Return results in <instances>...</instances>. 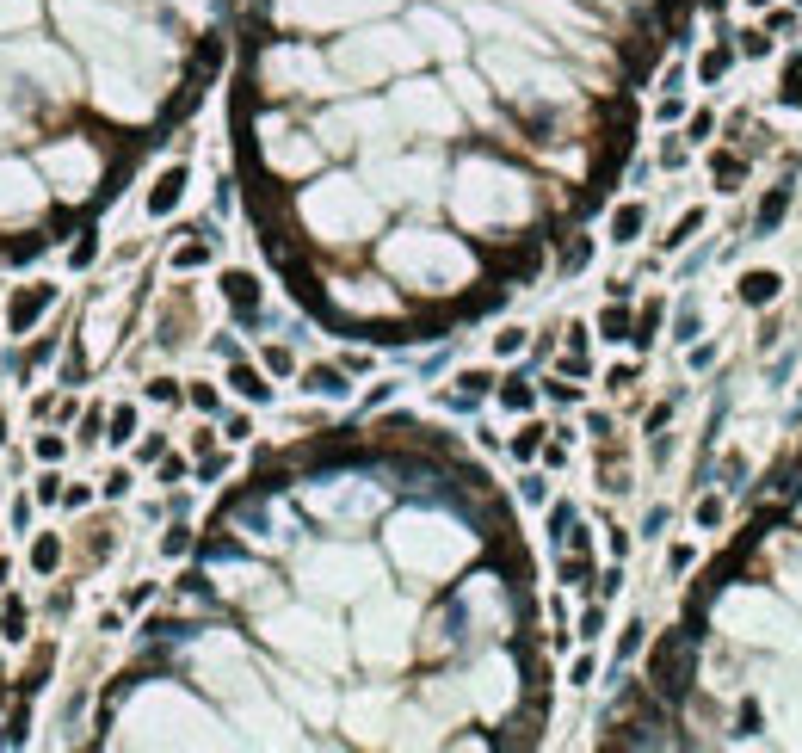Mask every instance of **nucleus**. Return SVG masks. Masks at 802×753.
I'll use <instances>...</instances> for the list:
<instances>
[{"mask_svg":"<svg viewBox=\"0 0 802 753\" xmlns=\"http://www.w3.org/2000/svg\"><path fill=\"white\" fill-rule=\"evenodd\" d=\"M31 568H38V575H56L62 568V537L56 531H44L38 544H31Z\"/></svg>","mask_w":802,"mask_h":753,"instance_id":"10","label":"nucleus"},{"mask_svg":"<svg viewBox=\"0 0 802 753\" xmlns=\"http://www.w3.org/2000/svg\"><path fill=\"white\" fill-rule=\"evenodd\" d=\"M290 365H297V358H290L284 346H266V371H278V377H290Z\"/></svg>","mask_w":802,"mask_h":753,"instance_id":"30","label":"nucleus"},{"mask_svg":"<svg viewBox=\"0 0 802 753\" xmlns=\"http://www.w3.org/2000/svg\"><path fill=\"white\" fill-rule=\"evenodd\" d=\"M303 389H309V396H334V402H340V396H346V371H340V365H309V371H303Z\"/></svg>","mask_w":802,"mask_h":753,"instance_id":"7","label":"nucleus"},{"mask_svg":"<svg viewBox=\"0 0 802 753\" xmlns=\"http://www.w3.org/2000/svg\"><path fill=\"white\" fill-rule=\"evenodd\" d=\"M525 500H531V507H543V500H550V482H543V476H525V488H519Z\"/></svg>","mask_w":802,"mask_h":753,"instance_id":"31","label":"nucleus"},{"mask_svg":"<svg viewBox=\"0 0 802 753\" xmlns=\"http://www.w3.org/2000/svg\"><path fill=\"white\" fill-rule=\"evenodd\" d=\"M0 451H7V414H0Z\"/></svg>","mask_w":802,"mask_h":753,"instance_id":"33","label":"nucleus"},{"mask_svg":"<svg viewBox=\"0 0 802 753\" xmlns=\"http://www.w3.org/2000/svg\"><path fill=\"white\" fill-rule=\"evenodd\" d=\"M93 260H99V235H93V229H81V241L68 247V266H75V272H87Z\"/></svg>","mask_w":802,"mask_h":753,"instance_id":"15","label":"nucleus"},{"mask_svg":"<svg viewBox=\"0 0 802 753\" xmlns=\"http://www.w3.org/2000/svg\"><path fill=\"white\" fill-rule=\"evenodd\" d=\"M772 284H778L772 272H753V278H747V291H741V297H747V303H759V297H772Z\"/></svg>","mask_w":802,"mask_h":753,"instance_id":"24","label":"nucleus"},{"mask_svg":"<svg viewBox=\"0 0 802 753\" xmlns=\"http://www.w3.org/2000/svg\"><path fill=\"white\" fill-rule=\"evenodd\" d=\"M223 297L241 315H253V309H260V284H253V272H223Z\"/></svg>","mask_w":802,"mask_h":753,"instance_id":"8","label":"nucleus"},{"mask_svg":"<svg viewBox=\"0 0 802 753\" xmlns=\"http://www.w3.org/2000/svg\"><path fill=\"white\" fill-rule=\"evenodd\" d=\"M130 482H136V476L124 470V463H118V470H105V476H99V500H124V494H130Z\"/></svg>","mask_w":802,"mask_h":753,"instance_id":"17","label":"nucleus"},{"mask_svg":"<svg viewBox=\"0 0 802 753\" xmlns=\"http://www.w3.org/2000/svg\"><path fill=\"white\" fill-rule=\"evenodd\" d=\"M223 433H229V445H247V439H253V420H247V414H229Z\"/></svg>","mask_w":802,"mask_h":753,"instance_id":"27","label":"nucleus"},{"mask_svg":"<svg viewBox=\"0 0 802 753\" xmlns=\"http://www.w3.org/2000/svg\"><path fill=\"white\" fill-rule=\"evenodd\" d=\"M229 383L241 389L247 402H272V383H266L260 371H253V365H241V358H235V365H229Z\"/></svg>","mask_w":802,"mask_h":753,"instance_id":"9","label":"nucleus"},{"mask_svg":"<svg viewBox=\"0 0 802 753\" xmlns=\"http://www.w3.org/2000/svg\"><path fill=\"white\" fill-rule=\"evenodd\" d=\"M537 445H543V426H537V420H531V426H525V433H519V439H513V451H519V457H531V451H537Z\"/></svg>","mask_w":802,"mask_h":753,"instance_id":"28","label":"nucleus"},{"mask_svg":"<svg viewBox=\"0 0 802 753\" xmlns=\"http://www.w3.org/2000/svg\"><path fill=\"white\" fill-rule=\"evenodd\" d=\"M186 402H192L198 414H216V408H223V402H216V389H210V383H192V389H186Z\"/></svg>","mask_w":802,"mask_h":753,"instance_id":"21","label":"nucleus"},{"mask_svg":"<svg viewBox=\"0 0 802 753\" xmlns=\"http://www.w3.org/2000/svg\"><path fill=\"white\" fill-rule=\"evenodd\" d=\"M31 507H38V500H31V494H13V531H31Z\"/></svg>","mask_w":802,"mask_h":753,"instance_id":"23","label":"nucleus"},{"mask_svg":"<svg viewBox=\"0 0 802 753\" xmlns=\"http://www.w3.org/2000/svg\"><path fill=\"white\" fill-rule=\"evenodd\" d=\"M56 297H62L56 284H31V291H19V297L7 303V328H13V334H31V328H38V315H44Z\"/></svg>","mask_w":802,"mask_h":753,"instance_id":"4","label":"nucleus"},{"mask_svg":"<svg viewBox=\"0 0 802 753\" xmlns=\"http://www.w3.org/2000/svg\"><path fill=\"white\" fill-rule=\"evenodd\" d=\"M31 500H38V507H62V476H56V470H44L38 482H31Z\"/></svg>","mask_w":802,"mask_h":753,"instance_id":"16","label":"nucleus"},{"mask_svg":"<svg viewBox=\"0 0 802 753\" xmlns=\"http://www.w3.org/2000/svg\"><path fill=\"white\" fill-rule=\"evenodd\" d=\"M179 476H186V463H179V457H155V482H179Z\"/></svg>","mask_w":802,"mask_h":753,"instance_id":"29","label":"nucleus"},{"mask_svg":"<svg viewBox=\"0 0 802 753\" xmlns=\"http://www.w3.org/2000/svg\"><path fill=\"white\" fill-rule=\"evenodd\" d=\"M31 636V605L19 593H0V642L7 649H19V642Z\"/></svg>","mask_w":802,"mask_h":753,"instance_id":"5","label":"nucleus"},{"mask_svg":"<svg viewBox=\"0 0 802 753\" xmlns=\"http://www.w3.org/2000/svg\"><path fill=\"white\" fill-rule=\"evenodd\" d=\"M149 599H155V581H136V587H130V599H124V605H149Z\"/></svg>","mask_w":802,"mask_h":753,"instance_id":"32","label":"nucleus"},{"mask_svg":"<svg viewBox=\"0 0 802 753\" xmlns=\"http://www.w3.org/2000/svg\"><path fill=\"white\" fill-rule=\"evenodd\" d=\"M679 31L685 0H247L235 155L272 272L377 346L574 272Z\"/></svg>","mask_w":802,"mask_h":753,"instance_id":"1","label":"nucleus"},{"mask_svg":"<svg viewBox=\"0 0 802 753\" xmlns=\"http://www.w3.org/2000/svg\"><path fill=\"white\" fill-rule=\"evenodd\" d=\"M636 229H642V210L630 204V210H617V235L611 241H636Z\"/></svg>","mask_w":802,"mask_h":753,"instance_id":"22","label":"nucleus"},{"mask_svg":"<svg viewBox=\"0 0 802 753\" xmlns=\"http://www.w3.org/2000/svg\"><path fill=\"white\" fill-rule=\"evenodd\" d=\"M105 439H112V445H130V439H136V408H130V402L105 414Z\"/></svg>","mask_w":802,"mask_h":753,"instance_id":"11","label":"nucleus"},{"mask_svg":"<svg viewBox=\"0 0 802 753\" xmlns=\"http://www.w3.org/2000/svg\"><path fill=\"white\" fill-rule=\"evenodd\" d=\"M161 556H192V531H186V525L161 531Z\"/></svg>","mask_w":802,"mask_h":753,"instance_id":"19","label":"nucleus"},{"mask_svg":"<svg viewBox=\"0 0 802 753\" xmlns=\"http://www.w3.org/2000/svg\"><path fill=\"white\" fill-rule=\"evenodd\" d=\"M500 402L519 408V414H531V408H537V389H531L525 377H513V383H500Z\"/></svg>","mask_w":802,"mask_h":753,"instance_id":"12","label":"nucleus"},{"mask_svg":"<svg viewBox=\"0 0 802 753\" xmlns=\"http://www.w3.org/2000/svg\"><path fill=\"white\" fill-rule=\"evenodd\" d=\"M611 747L802 753V451L691 581Z\"/></svg>","mask_w":802,"mask_h":753,"instance_id":"3","label":"nucleus"},{"mask_svg":"<svg viewBox=\"0 0 802 753\" xmlns=\"http://www.w3.org/2000/svg\"><path fill=\"white\" fill-rule=\"evenodd\" d=\"M179 198H186V161H173V167L155 179V186H149V217H167Z\"/></svg>","mask_w":802,"mask_h":753,"instance_id":"6","label":"nucleus"},{"mask_svg":"<svg viewBox=\"0 0 802 753\" xmlns=\"http://www.w3.org/2000/svg\"><path fill=\"white\" fill-rule=\"evenodd\" d=\"M25 729H31V710H25V704H13V710H7V723H0V747H19V741H25Z\"/></svg>","mask_w":802,"mask_h":753,"instance_id":"13","label":"nucleus"},{"mask_svg":"<svg viewBox=\"0 0 802 753\" xmlns=\"http://www.w3.org/2000/svg\"><path fill=\"white\" fill-rule=\"evenodd\" d=\"M599 328H605V340H630V309H624V303L605 309V315H599Z\"/></svg>","mask_w":802,"mask_h":753,"instance_id":"18","label":"nucleus"},{"mask_svg":"<svg viewBox=\"0 0 802 753\" xmlns=\"http://www.w3.org/2000/svg\"><path fill=\"white\" fill-rule=\"evenodd\" d=\"M142 396H149V402H167V408H173V402H179V383H167V377H155L149 389H142Z\"/></svg>","mask_w":802,"mask_h":753,"instance_id":"25","label":"nucleus"},{"mask_svg":"<svg viewBox=\"0 0 802 753\" xmlns=\"http://www.w3.org/2000/svg\"><path fill=\"white\" fill-rule=\"evenodd\" d=\"M93 500H99V488H87V482H75V488H62V507H68V513H87Z\"/></svg>","mask_w":802,"mask_h":753,"instance_id":"20","label":"nucleus"},{"mask_svg":"<svg viewBox=\"0 0 802 753\" xmlns=\"http://www.w3.org/2000/svg\"><path fill=\"white\" fill-rule=\"evenodd\" d=\"M31 457H38V463H62L68 457V439L62 433H38V439H31Z\"/></svg>","mask_w":802,"mask_h":753,"instance_id":"14","label":"nucleus"},{"mask_svg":"<svg viewBox=\"0 0 802 753\" xmlns=\"http://www.w3.org/2000/svg\"><path fill=\"white\" fill-rule=\"evenodd\" d=\"M531 581L513 507L451 433L346 426L260 457L216 507L93 729L173 679L210 710L204 741L537 747L550 667Z\"/></svg>","mask_w":802,"mask_h":753,"instance_id":"2","label":"nucleus"},{"mask_svg":"<svg viewBox=\"0 0 802 753\" xmlns=\"http://www.w3.org/2000/svg\"><path fill=\"white\" fill-rule=\"evenodd\" d=\"M519 346H525V328H506V334H494V352H500V358H513Z\"/></svg>","mask_w":802,"mask_h":753,"instance_id":"26","label":"nucleus"}]
</instances>
